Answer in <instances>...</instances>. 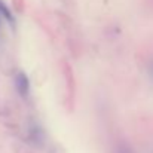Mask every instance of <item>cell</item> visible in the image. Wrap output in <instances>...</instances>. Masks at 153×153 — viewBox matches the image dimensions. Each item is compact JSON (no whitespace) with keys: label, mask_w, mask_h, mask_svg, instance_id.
I'll list each match as a JSON object with an SVG mask.
<instances>
[{"label":"cell","mask_w":153,"mask_h":153,"mask_svg":"<svg viewBox=\"0 0 153 153\" xmlns=\"http://www.w3.org/2000/svg\"><path fill=\"white\" fill-rule=\"evenodd\" d=\"M0 16H3L9 24H13L15 22V19H13V15H12V12L9 10V7L3 3V1H0Z\"/></svg>","instance_id":"7a4b0ae2"},{"label":"cell","mask_w":153,"mask_h":153,"mask_svg":"<svg viewBox=\"0 0 153 153\" xmlns=\"http://www.w3.org/2000/svg\"><path fill=\"white\" fill-rule=\"evenodd\" d=\"M0 19H1V16H0Z\"/></svg>","instance_id":"3957f363"},{"label":"cell","mask_w":153,"mask_h":153,"mask_svg":"<svg viewBox=\"0 0 153 153\" xmlns=\"http://www.w3.org/2000/svg\"><path fill=\"white\" fill-rule=\"evenodd\" d=\"M15 88H16V92L22 98H27L28 97V94H30V80H28V77H27L25 73L18 71L15 74Z\"/></svg>","instance_id":"6da1fadb"}]
</instances>
